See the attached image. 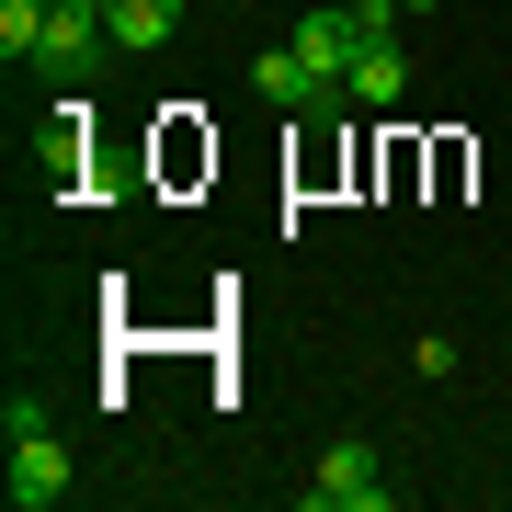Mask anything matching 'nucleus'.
I'll return each instance as SVG.
<instances>
[{"label": "nucleus", "instance_id": "4", "mask_svg": "<svg viewBox=\"0 0 512 512\" xmlns=\"http://www.w3.org/2000/svg\"><path fill=\"white\" fill-rule=\"evenodd\" d=\"M251 80H262V103H285V114H319V103H342V92H330V80L308 69V57H296V46H274Z\"/></svg>", "mask_w": 512, "mask_h": 512}, {"label": "nucleus", "instance_id": "6", "mask_svg": "<svg viewBox=\"0 0 512 512\" xmlns=\"http://www.w3.org/2000/svg\"><path fill=\"white\" fill-rule=\"evenodd\" d=\"M399 12H444V0H399Z\"/></svg>", "mask_w": 512, "mask_h": 512}, {"label": "nucleus", "instance_id": "1", "mask_svg": "<svg viewBox=\"0 0 512 512\" xmlns=\"http://www.w3.org/2000/svg\"><path fill=\"white\" fill-rule=\"evenodd\" d=\"M0 490H12V512H57L80 478H69V456H57V433H12V478H0Z\"/></svg>", "mask_w": 512, "mask_h": 512}, {"label": "nucleus", "instance_id": "2", "mask_svg": "<svg viewBox=\"0 0 512 512\" xmlns=\"http://www.w3.org/2000/svg\"><path fill=\"white\" fill-rule=\"evenodd\" d=\"M308 501H319V512H376V501H387L376 444H330V456H319V478H308Z\"/></svg>", "mask_w": 512, "mask_h": 512}, {"label": "nucleus", "instance_id": "3", "mask_svg": "<svg viewBox=\"0 0 512 512\" xmlns=\"http://www.w3.org/2000/svg\"><path fill=\"white\" fill-rule=\"evenodd\" d=\"M410 92V57H399V35H376L365 57H353V80H342V103H365V114H387Z\"/></svg>", "mask_w": 512, "mask_h": 512}, {"label": "nucleus", "instance_id": "5", "mask_svg": "<svg viewBox=\"0 0 512 512\" xmlns=\"http://www.w3.org/2000/svg\"><path fill=\"white\" fill-rule=\"evenodd\" d=\"M103 23H114V46H126V57H148V46L183 35V0H103Z\"/></svg>", "mask_w": 512, "mask_h": 512}]
</instances>
